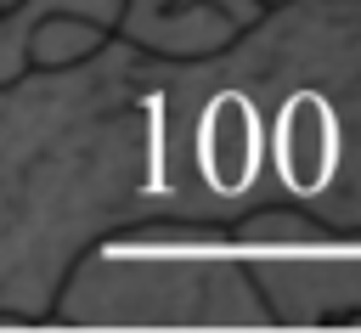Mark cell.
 <instances>
[{"mask_svg": "<svg viewBox=\"0 0 361 333\" xmlns=\"http://www.w3.org/2000/svg\"><path fill=\"white\" fill-rule=\"evenodd\" d=\"M56 322L79 327H265V299L254 293L226 226L214 220H124L90 237L56 293Z\"/></svg>", "mask_w": 361, "mask_h": 333, "instance_id": "cell-1", "label": "cell"}, {"mask_svg": "<svg viewBox=\"0 0 361 333\" xmlns=\"http://www.w3.org/2000/svg\"><path fill=\"white\" fill-rule=\"evenodd\" d=\"M226 237L271 322H361V226H338L316 209L276 203L243 209L226 226Z\"/></svg>", "mask_w": 361, "mask_h": 333, "instance_id": "cell-2", "label": "cell"}, {"mask_svg": "<svg viewBox=\"0 0 361 333\" xmlns=\"http://www.w3.org/2000/svg\"><path fill=\"white\" fill-rule=\"evenodd\" d=\"M118 0H17L0 11V85L96 56L113 40Z\"/></svg>", "mask_w": 361, "mask_h": 333, "instance_id": "cell-3", "label": "cell"}, {"mask_svg": "<svg viewBox=\"0 0 361 333\" xmlns=\"http://www.w3.org/2000/svg\"><path fill=\"white\" fill-rule=\"evenodd\" d=\"M265 17L259 0H118L113 40L164 62H203L231 51Z\"/></svg>", "mask_w": 361, "mask_h": 333, "instance_id": "cell-4", "label": "cell"}, {"mask_svg": "<svg viewBox=\"0 0 361 333\" xmlns=\"http://www.w3.org/2000/svg\"><path fill=\"white\" fill-rule=\"evenodd\" d=\"M259 6H265V11H276V6H288V0H259Z\"/></svg>", "mask_w": 361, "mask_h": 333, "instance_id": "cell-5", "label": "cell"}, {"mask_svg": "<svg viewBox=\"0 0 361 333\" xmlns=\"http://www.w3.org/2000/svg\"><path fill=\"white\" fill-rule=\"evenodd\" d=\"M6 6H17V0H0V11H6Z\"/></svg>", "mask_w": 361, "mask_h": 333, "instance_id": "cell-6", "label": "cell"}]
</instances>
